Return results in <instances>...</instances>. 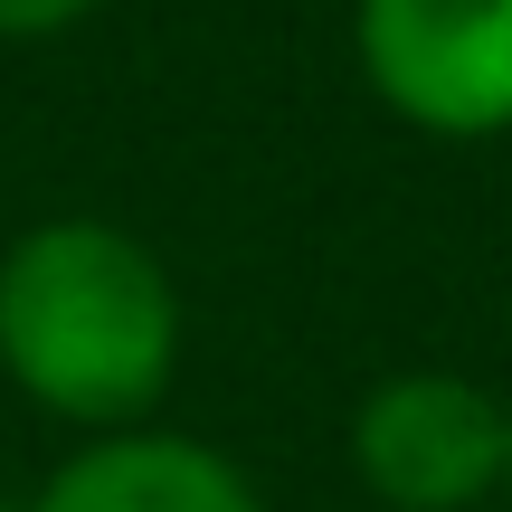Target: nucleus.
Segmentation results:
<instances>
[{
    "instance_id": "1",
    "label": "nucleus",
    "mask_w": 512,
    "mask_h": 512,
    "mask_svg": "<svg viewBox=\"0 0 512 512\" xmlns=\"http://www.w3.org/2000/svg\"><path fill=\"white\" fill-rule=\"evenodd\" d=\"M0 370L67 427H133L181 370V285L114 219H38L0 247Z\"/></svg>"
},
{
    "instance_id": "7",
    "label": "nucleus",
    "mask_w": 512,
    "mask_h": 512,
    "mask_svg": "<svg viewBox=\"0 0 512 512\" xmlns=\"http://www.w3.org/2000/svg\"><path fill=\"white\" fill-rule=\"evenodd\" d=\"M0 512H19V503H0Z\"/></svg>"
},
{
    "instance_id": "4",
    "label": "nucleus",
    "mask_w": 512,
    "mask_h": 512,
    "mask_svg": "<svg viewBox=\"0 0 512 512\" xmlns=\"http://www.w3.org/2000/svg\"><path fill=\"white\" fill-rule=\"evenodd\" d=\"M29 512H266L256 475L238 456H219L209 437H181V427H95L48 484H38Z\"/></svg>"
},
{
    "instance_id": "2",
    "label": "nucleus",
    "mask_w": 512,
    "mask_h": 512,
    "mask_svg": "<svg viewBox=\"0 0 512 512\" xmlns=\"http://www.w3.org/2000/svg\"><path fill=\"white\" fill-rule=\"evenodd\" d=\"M351 57L380 114L427 143L512 133V0H351Z\"/></svg>"
},
{
    "instance_id": "3",
    "label": "nucleus",
    "mask_w": 512,
    "mask_h": 512,
    "mask_svg": "<svg viewBox=\"0 0 512 512\" xmlns=\"http://www.w3.org/2000/svg\"><path fill=\"white\" fill-rule=\"evenodd\" d=\"M351 475L380 512H475L503 494V399L465 370H399L351 408Z\"/></svg>"
},
{
    "instance_id": "5",
    "label": "nucleus",
    "mask_w": 512,
    "mask_h": 512,
    "mask_svg": "<svg viewBox=\"0 0 512 512\" xmlns=\"http://www.w3.org/2000/svg\"><path fill=\"white\" fill-rule=\"evenodd\" d=\"M105 0H0V38H57L76 19H95Z\"/></svg>"
},
{
    "instance_id": "6",
    "label": "nucleus",
    "mask_w": 512,
    "mask_h": 512,
    "mask_svg": "<svg viewBox=\"0 0 512 512\" xmlns=\"http://www.w3.org/2000/svg\"><path fill=\"white\" fill-rule=\"evenodd\" d=\"M503 503H512V399H503Z\"/></svg>"
}]
</instances>
